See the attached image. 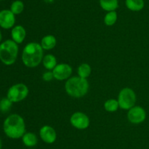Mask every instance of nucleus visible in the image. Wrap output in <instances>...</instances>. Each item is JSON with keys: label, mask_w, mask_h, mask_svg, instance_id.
Segmentation results:
<instances>
[{"label": "nucleus", "mask_w": 149, "mask_h": 149, "mask_svg": "<svg viewBox=\"0 0 149 149\" xmlns=\"http://www.w3.org/2000/svg\"><path fill=\"white\" fill-rule=\"evenodd\" d=\"M3 130L11 139H19L26 133L24 119L18 114H12L7 117L3 123Z\"/></svg>", "instance_id": "nucleus-1"}, {"label": "nucleus", "mask_w": 149, "mask_h": 149, "mask_svg": "<svg viewBox=\"0 0 149 149\" xmlns=\"http://www.w3.org/2000/svg\"><path fill=\"white\" fill-rule=\"evenodd\" d=\"M99 2L101 8L107 12L115 11L119 7L118 0H99Z\"/></svg>", "instance_id": "nucleus-16"}, {"label": "nucleus", "mask_w": 149, "mask_h": 149, "mask_svg": "<svg viewBox=\"0 0 149 149\" xmlns=\"http://www.w3.org/2000/svg\"><path fill=\"white\" fill-rule=\"evenodd\" d=\"M117 20V13L116 11L108 12L104 17V23L106 26H113Z\"/></svg>", "instance_id": "nucleus-20"}, {"label": "nucleus", "mask_w": 149, "mask_h": 149, "mask_svg": "<svg viewBox=\"0 0 149 149\" xmlns=\"http://www.w3.org/2000/svg\"><path fill=\"white\" fill-rule=\"evenodd\" d=\"M42 64L45 69L47 70H52L57 66V59L55 56L52 54L45 56L42 59Z\"/></svg>", "instance_id": "nucleus-17"}, {"label": "nucleus", "mask_w": 149, "mask_h": 149, "mask_svg": "<svg viewBox=\"0 0 149 149\" xmlns=\"http://www.w3.org/2000/svg\"><path fill=\"white\" fill-rule=\"evenodd\" d=\"M29 89L23 83H17L12 86L7 91V97L12 102H18L27 97Z\"/></svg>", "instance_id": "nucleus-6"}, {"label": "nucleus", "mask_w": 149, "mask_h": 149, "mask_svg": "<svg viewBox=\"0 0 149 149\" xmlns=\"http://www.w3.org/2000/svg\"><path fill=\"white\" fill-rule=\"evenodd\" d=\"M29 149H34V148H29Z\"/></svg>", "instance_id": "nucleus-26"}, {"label": "nucleus", "mask_w": 149, "mask_h": 149, "mask_svg": "<svg viewBox=\"0 0 149 149\" xmlns=\"http://www.w3.org/2000/svg\"><path fill=\"white\" fill-rule=\"evenodd\" d=\"M0 1H1V0H0Z\"/></svg>", "instance_id": "nucleus-27"}, {"label": "nucleus", "mask_w": 149, "mask_h": 149, "mask_svg": "<svg viewBox=\"0 0 149 149\" xmlns=\"http://www.w3.org/2000/svg\"><path fill=\"white\" fill-rule=\"evenodd\" d=\"M13 103V102H12L7 97L2 98L0 100V111L3 113L8 112L11 108Z\"/></svg>", "instance_id": "nucleus-22"}, {"label": "nucleus", "mask_w": 149, "mask_h": 149, "mask_svg": "<svg viewBox=\"0 0 149 149\" xmlns=\"http://www.w3.org/2000/svg\"><path fill=\"white\" fill-rule=\"evenodd\" d=\"M70 123L77 129H86L90 126V118L84 112H76L71 115Z\"/></svg>", "instance_id": "nucleus-7"}, {"label": "nucleus", "mask_w": 149, "mask_h": 149, "mask_svg": "<svg viewBox=\"0 0 149 149\" xmlns=\"http://www.w3.org/2000/svg\"><path fill=\"white\" fill-rule=\"evenodd\" d=\"M23 143L29 148L34 147L38 143V138L33 132H26L22 137Z\"/></svg>", "instance_id": "nucleus-13"}, {"label": "nucleus", "mask_w": 149, "mask_h": 149, "mask_svg": "<svg viewBox=\"0 0 149 149\" xmlns=\"http://www.w3.org/2000/svg\"><path fill=\"white\" fill-rule=\"evenodd\" d=\"M15 23V17L10 10L0 11V26L4 29H11Z\"/></svg>", "instance_id": "nucleus-10"}, {"label": "nucleus", "mask_w": 149, "mask_h": 149, "mask_svg": "<svg viewBox=\"0 0 149 149\" xmlns=\"http://www.w3.org/2000/svg\"><path fill=\"white\" fill-rule=\"evenodd\" d=\"M12 39L17 44H20L23 42L26 36V32L24 27L20 25L14 26L11 31Z\"/></svg>", "instance_id": "nucleus-12"}, {"label": "nucleus", "mask_w": 149, "mask_h": 149, "mask_svg": "<svg viewBox=\"0 0 149 149\" xmlns=\"http://www.w3.org/2000/svg\"><path fill=\"white\" fill-rule=\"evenodd\" d=\"M54 78L58 80H68L72 74V67L68 64H58L52 70Z\"/></svg>", "instance_id": "nucleus-9"}, {"label": "nucleus", "mask_w": 149, "mask_h": 149, "mask_svg": "<svg viewBox=\"0 0 149 149\" xmlns=\"http://www.w3.org/2000/svg\"><path fill=\"white\" fill-rule=\"evenodd\" d=\"M39 135L42 141L47 144L55 143L57 139V133L55 129L49 125H45L40 129Z\"/></svg>", "instance_id": "nucleus-11"}, {"label": "nucleus", "mask_w": 149, "mask_h": 149, "mask_svg": "<svg viewBox=\"0 0 149 149\" xmlns=\"http://www.w3.org/2000/svg\"><path fill=\"white\" fill-rule=\"evenodd\" d=\"M57 44V39L53 35H46L41 41V46L43 50H51L55 47Z\"/></svg>", "instance_id": "nucleus-14"}, {"label": "nucleus", "mask_w": 149, "mask_h": 149, "mask_svg": "<svg viewBox=\"0 0 149 149\" xmlns=\"http://www.w3.org/2000/svg\"><path fill=\"white\" fill-rule=\"evenodd\" d=\"M1 39H2V35H1V31H0V42H1Z\"/></svg>", "instance_id": "nucleus-24"}, {"label": "nucleus", "mask_w": 149, "mask_h": 149, "mask_svg": "<svg viewBox=\"0 0 149 149\" xmlns=\"http://www.w3.org/2000/svg\"><path fill=\"white\" fill-rule=\"evenodd\" d=\"M127 118L132 124H141L146 118V112L142 107L134 106L128 110Z\"/></svg>", "instance_id": "nucleus-8"}, {"label": "nucleus", "mask_w": 149, "mask_h": 149, "mask_svg": "<svg viewBox=\"0 0 149 149\" xmlns=\"http://www.w3.org/2000/svg\"><path fill=\"white\" fill-rule=\"evenodd\" d=\"M17 54L18 46L13 39H7L0 44V60L5 65L10 66L14 64Z\"/></svg>", "instance_id": "nucleus-4"}, {"label": "nucleus", "mask_w": 149, "mask_h": 149, "mask_svg": "<svg viewBox=\"0 0 149 149\" xmlns=\"http://www.w3.org/2000/svg\"><path fill=\"white\" fill-rule=\"evenodd\" d=\"M117 100L119 108L123 110H130L135 106L136 102V94L130 88H124L119 92Z\"/></svg>", "instance_id": "nucleus-5"}, {"label": "nucleus", "mask_w": 149, "mask_h": 149, "mask_svg": "<svg viewBox=\"0 0 149 149\" xmlns=\"http://www.w3.org/2000/svg\"><path fill=\"white\" fill-rule=\"evenodd\" d=\"M44 57L43 48L37 42H29L24 47L22 61L25 66L33 68L39 65Z\"/></svg>", "instance_id": "nucleus-2"}, {"label": "nucleus", "mask_w": 149, "mask_h": 149, "mask_svg": "<svg viewBox=\"0 0 149 149\" xmlns=\"http://www.w3.org/2000/svg\"><path fill=\"white\" fill-rule=\"evenodd\" d=\"M53 78H54L53 73H52V72L49 71V70L44 73L43 75H42V79H43L45 81H47V82L51 81Z\"/></svg>", "instance_id": "nucleus-23"}, {"label": "nucleus", "mask_w": 149, "mask_h": 149, "mask_svg": "<svg viewBox=\"0 0 149 149\" xmlns=\"http://www.w3.org/2000/svg\"><path fill=\"white\" fill-rule=\"evenodd\" d=\"M89 85L87 79L79 77H72L67 80L65 84V89L69 96L75 98H80L85 96L88 92Z\"/></svg>", "instance_id": "nucleus-3"}, {"label": "nucleus", "mask_w": 149, "mask_h": 149, "mask_svg": "<svg viewBox=\"0 0 149 149\" xmlns=\"http://www.w3.org/2000/svg\"><path fill=\"white\" fill-rule=\"evenodd\" d=\"M77 72H78L79 77L87 79L92 72L91 67L90 66V64H87V63H83L79 66Z\"/></svg>", "instance_id": "nucleus-18"}, {"label": "nucleus", "mask_w": 149, "mask_h": 149, "mask_svg": "<svg viewBox=\"0 0 149 149\" xmlns=\"http://www.w3.org/2000/svg\"><path fill=\"white\" fill-rule=\"evenodd\" d=\"M24 10V4L20 0H16L12 3L10 10L14 15H19Z\"/></svg>", "instance_id": "nucleus-21"}, {"label": "nucleus", "mask_w": 149, "mask_h": 149, "mask_svg": "<svg viewBox=\"0 0 149 149\" xmlns=\"http://www.w3.org/2000/svg\"><path fill=\"white\" fill-rule=\"evenodd\" d=\"M125 5L131 11L138 12L144 8L145 2L144 0H125Z\"/></svg>", "instance_id": "nucleus-15"}, {"label": "nucleus", "mask_w": 149, "mask_h": 149, "mask_svg": "<svg viewBox=\"0 0 149 149\" xmlns=\"http://www.w3.org/2000/svg\"><path fill=\"white\" fill-rule=\"evenodd\" d=\"M1 147H2V143H1V140L0 139V149H1Z\"/></svg>", "instance_id": "nucleus-25"}, {"label": "nucleus", "mask_w": 149, "mask_h": 149, "mask_svg": "<svg viewBox=\"0 0 149 149\" xmlns=\"http://www.w3.org/2000/svg\"><path fill=\"white\" fill-rule=\"evenodd\" d=\"M119 108L118 100L115 99H109L104 103V108L106 111L110 112H116Z\"/></svg>", "instance_id": "nucleus-19"}]
</instances>
